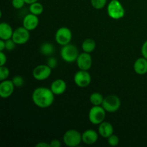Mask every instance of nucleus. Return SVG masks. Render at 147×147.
Wrapping results in <instances>:
<instances>
[{
	"label": "nucleus",
	"mask_w": 147,
	"mask_h": 147,
	"mask_svg": "<svg viewBox=\"0 0 147 147\" xmlns=\"http://www.w3.org/2000/svg\"><path fill=\"white\" fill-rule=\"evenodd\" d=\"M33 103L40 109H47L53 103L55 94L50 88L39 87L34 89L32 94Z\"/></svg>",
	"instance_id": "obj_1"
},
{
	"label": "nucleus",
	"mask_w": 147,
	"mask_h": 147,
	"mask_svg": "<svg viewBox=\"0 0 147 147\" xmlns=\"http://www.w3.org/2000/svg\"><path fill=\"white\" fill-rule=\"evenodd\" d=\"M78 49L74 45L67 44L63 46L60 50V56L65 62L68 63H74L79 55Z\"/></svg>",
	"instance_id": "obj_2"
},
{
	"label": "nucleus",
	"mask_w": 147,
	"mask_h": 147,
	"mask_svg": "<svg viewBox=\"0 0 147 147\" xmlns=\"http://www.w3.org/2000/svg\"><path fill=\"white\" fill-rule=\"evenodd\" d=\"M109 17L113 20H120L125 15V9L119 0H111L107 7Z\"/></svg>",
	"instance_id": "obj_3"
},
{
	"label": "nucleus",
	"mask_w": 147,
	"mask_h": 147,
	"mask_svg": "<svg viewBox=\"0 0 147 147\" xmlns=\"http://www.w3.org/2000/svg\"><path fill=\"white\" fill-rule=\"evenodd\" d=\"M63 142L69 147H76L80 145L82 141V134L77 130L70 129L64 134L63 137Z\"/></svg>",
	"instance_id": "obj_4"
},
{
	"label": "nucleus",
	"mask_w": 147,
	"mask_h": 147,
	"mask_svg": "<svg viewBox=\"0 0 147 147\" xmlns=\"http://www.w3.org/2000/svg\"><path fill=\"white\" fill-rule=\"evenodd\" d=\"M121 102L120 98L116 95H109L103 99L102 107L109 113H114L121 107Z\"/></svg>",
	"instance_id": "obj_5"
},
{
	"label": "nucleus",
	"mask_w": 147,
	"mask_h": 147,
	"mask_svg": "<svg viewBox=\"0 0 147 147\" xmlns=\"http://www.w3.org/2000/svg\"><path fill=\"white\" fill-rule=\"evenodd\" d=\"M106 110L102 107V106H93L89 111V121L93 124L99 125L104 121L106 118Z\"/></svg>",
	"instance_id": "obj_6"
},
{
	"label": "nucleus",
	"mask_w": 147,
	"mask_h": 147,
	"mask_svg": "<svg viewBox=\"0 0 147 147\" xmlns=\"http://www.w3.org/2000/svg\"><path fill=\"white\" fill-rule=\"evenodd\" d=\"M72 37H73V34H72L71 30L67 27H63L59 28L56 31L55 39L57 44L61 46H64L70 44Z\"/></svg>",
	"instance_id": "obj_7"
},
{
	"label": "nucleus",
	"mask_w": 147,
	"mask_h": 147,
	"mask_svg": "<svg viewBox=\"0 0 147 147\" xmlns=\"http://www.w3.org/2000/svg\"><path fill=\"white\" fill-rule=\"evenodd\" d=\"M52 70L47 65H39L36 66L32 71V76L35 80L42 81L50 76Z\"/></svg>",
	"instance_id": "obj_8"
},
{
	"label": "nucleus",
	"mask_w": 147,
	"mask_h": 147,
	"mask_svg": "<svg viewBox=\"0 0 147 147\" xmlns=\"http://www.w3.org/2000/svg\"><path fill=\"white\" fill-rule=\"evenodd\" d=\"M30 31L24 27H20L16 29L12 35V40L17 45H24L30 40Z\"/></svg>",
	"instance_id": "obj_9"
},
{
	"label": "nucleus",
	"mask_w": 147,
	"mask_h": 147,
	"mask_svg": "<svg viewBox=\"0 0 147 147\" xmlns=\"http://www.w3.org/2000/svg\"><path fill=\"white\" fill-rule=\"evenodd\" d=\"M74 82L78 87H88L91 83V76L88 70H80L75 74Z\"/></svg>",
	"instance_id": "obj_10"
},
{
	"label": "nucleus",
	"mask_w": 147,
	"mask_h": 147,
	"mask_svg": "<svg viewBox=\"0 0 147 147\" xmlns=\"http://www.w3.org/2000/svg\"><path fill=\"white\" fill-rule=\"evenodd\" d=\"M76 63L80 70H88L92 67L93 60H92V57L90 53L83 52V53L78 55Z\"/></svg>",
	"instance_id": "obj_11"
},
{
	"label": "nucleus",
	"mask_w": 147,
	"mask_h": 147,
	"mask_svg": "<svg viewBox=\"0 0 147 147\" xmlns=\"http://www.w3.org/2000/svg\"><path fill=\"white\" fill-rule=\"evenodd\" d=\"M14 85L12 80H5L0 83V97L7 98L12 95L14 90Z\"/></svg>",
	"instance_id": "obj_12"
},
{
	"label": "nucleus",
	"mask_w": 147,
	"mask_h": 147,
	"mask_svg": "<svg viewBox=\"0 0 147 147\" xmlns=\"http://www.w3.org/2000/svg\"><path fill=\"white\" fill-rule=\"evenodd\" d=\"M23 27H25L29 31L35 30L39 24V18L37 15L32 13L27 14L23 19Z\"/></svg>",
	"instance_id": "obj_13"
},
{
	"label": "nucleus",
	"mask_w": 147,
	"mask_h": 147,
	"mask_svg": "<svg viewBox=\"0 0 147 147\" xmlns=\"http://www.w3.org/2000/svg\"><path fill=\"white\" fill-rule=\"evenodd\" d=\"M98 139V133L93 129H88L82 134V141L86 144H93L97 142Z\"/></svg>",
	"instance_id": "obj_14"
},
{
	"label": "nucleus",
	"mask_w": 147,
	"mask_h": 147,
	"mask_svg": "<svg viewBox=\"0 0 147 147\" xmlns=\"http://www.w3.org/2000/svg\"><path fill=\"white\" fill-rule=\"evenodd\" d=\"M50 89L56 96H60L63 94L67 89V84L65 81L62 79H57L52 83Z\"/></svg>",
	"instance_id": "obj_15"
},
{
	"label": "nucleus",
	"mask_w": 147,
	"mask_h": 147,
	"mask_svg": "<svg viewBox=\"0 0 147 147\" xmlns=\"http://www.w3.org/2000/svg\"><path fill=\"white\" fill-rule=\"evenodd\" d=\"M134 70L135 73L140 76H143L147 73V59L145 57L138 58L134 64Z\"/></svg>",
	"instance_id": "obj_16"
},
{
	"label": "nucleus",
	"mask_w": 147,
	"mask_h": 147,
	"mask_svg": "<svg viewBox=\"0 0 147 147\" xmlns=\"http://www.w3.org/2000/svg\"><path fill=\"white\" fill-rule=\"evenodd\" d=\"M98 134L103 138L108 139L113 134V126L109 122L103 121L99 124Z\"/></svg>",
	"instance_id": "obj_17"
},
{
	"label": "nucleus",
	"mask_w": 147,
	"mask_h": 147,
	"mask_svg": "<svg viewBox=\"0 0 147 147\" xmlns=\"http://www.w3.org/2000/svg\"><path fill=\"white\" fill-rule=\"evenodd\" d=\"M13 33V29L9 24L6 22H1L0 24V38L1 40H9L12 37Z\"/></svg>",
	"instance_id": "obj_18"
},
{
	"label": "nucleus",
	"mask_w": 147,
	"mask_h": 147,
	"mask_svg": "<svg viewBox=\"0 0 147 147\" xmlns=\"http://www.w3.org/2000/svg\"><path fill=\"white\" fill-rule=\"evenodd\" d=\"M96 47V42L91 38H87L82 43V50L83 52L88 53H93Z\"/></svg>",
	"instance_id": "obj_19"
},
{
	"label": "nucleus",
	"mask_w": 147,
	"mask_h": 147,
	"mask_svg": "<svg viewBox=\"0 0 147 147\" xmlns=\"http://www.w3.org/2000/svg\"><path fill=\"white\" fill-rule=\"evenodd\" d=\"M40 51L43 55L50 56L55 53V47L52 43L44 42L40 46Z\"/></svg>",
	"instance_id": "obj_20"
},
{
	"label": "nucleus",
	"mask_w": 147,
	"mask_h": 147,
	"mask_svg": "<svg viewBox=\"0 0 147 147\" xmlns=\"http://www.w3.org/2000/svg\"><path fill=\"white\" fill-rule=\"evenodd\" d=\"M103 95L100 93H93L90 96V102L93 106H101L103 101Z\"/></svg>",
	"instance_id": "obj_21"
},
{
	"label": "nucleus",
	"mask_w": 147,
	"mask_h": 147,
	"mask_svg": "<svg viewBox=\"0 0 147 147\" xmlns=\"http://www.w3.org/2000/svg\"><path fill=\"white\" fill-rule=\"evenodd\" d=\"M43 8L42 4H40L39 2H34L33 4H31L30 6V13L33 14H35V15L39 16L40 14H42V13L43 12Z\"/></svg>",
	"instance_id": "obj_22"
},
{
	"label": "nucleus",
	"mask_w": 147,
	"mask_h": 147,
	"mask_svg": "<svg viewBox=\"0 0 147 147\" xmlns=\"http://www.w3.org/2000/svg\"><path fill=\"white\" fill-rule=\"evenodd\" d=\"M90 3L96 9H102L106 5L107 0H90Z\"/></svg>",
	"instance_id": "obj_23"
},
{
	"label": "nucleus",
	"mask_w": 147,
	"mask_h": 147,
	"mask_svg": "<svg viewBox=\"0 0 147 147\" xmlns=\"http://www.w3.org/2000/svg\"><path fill=\"white\" fill-rule=\"evenodd\" d=\"M9 76V70L5 66H0V80L3 81L8 78Z\"/></svg>",
	"instance_id": "obj_24"
},
{
	"label": "nucleus",
	"mask_w": 147,
	"mask_h": 147,
	"mask_svg": "<svg viewBox=\"0 0 147 147\" xmlns=\"http://www.w3.org/2000/svg\"><path fill=\"white\" fill-rule=\"evenodd\" d=\"M107 139L108 144L111 146H116L117 145H119V142H120L119 136L116 134H113L111 136H109Z\"/></svg>",
	"instance_id": "obj_25"
},
{
	"label": "nucleus",
	"mask_w": 147,
	"mask_h": 147,
	"mask_svg": "<svg viewBox=\"0 0 147 147\" xmlns=\"http://www.w3.org/2000/svg\"><path fill=\"white\" fill-rule=\"evenodd\" d=\"M12 82L13 83H14L15 87L20 88V87H22V86L24 85V78H23L22 76H16L12 78Z\"/></svg>",
	"instance_id": "obj_26"
},
{
	"label": "nucleus",
	"mask_w": 147,
	"mask_h": 147,
	"mask_svg": "<svg viewBox=\"0 0 147 147\" xmlns=\"http://www.w3.org/2000/svg\"><path fill=\"white\" fill-rule=\"evenodd\" d=\"M5 44H6V50L7 51H11V50H14L15 48L16 43L14 42V40H12V38L9 39V40H5Z\"/></svg>",
	"instance_id": "obj_27"
},
{
	"label": "nucleus",
	"mask_w": 147,
	"mask_h": 147,
	"mask_svg": "<svg viewBox=\"0 0 147 147\" xmlns=\"http://www.w3.org/2000/svg\"><path fill=\"white\" fill-rule=\"evenodd\" d=\"M24 4H26L24 0H12V1H11V4H12L13 7L17 9L22 8L24 7Z\"/></svg>",
	"instance_id": "obj_28"
},
{
	"label": "nucleus",
	"mask_w": 147,
	"mask_h": 147,
	"mask_svg": "<svg viewBox=\"0 0 147 147\" xmlns=\"http://www.w3.org/2000/svg\"><path fill=\"white\" fill-rule=\"evenodd\" d=\"M47 65L52 69H54L57 67V60L55 57H50L47 60Z\"/></svg>",
	"instance_id": "obj_29"
},
{
	"label": "nucleus",
	"mask_w": 147,
	"mask_h": 147,
	"mask_svg": "<svg viewBox=\"0 0 147 147\" xmlns=\"http://www.w3.org/2000/svg\"><path fill=\"white\" fill-rule=\"evenodd\" d=\"M7 63V56L3 51H0V66H4Z\"/></svg>",
	"instance_id": "obj_30"
},
{
	"label": "nucleus",
	"mask_w": 147,
	"mask_h": 147,
	"mask_svg": "<svg viewBox=\"0 0 147 147\" xmlns=\"http://www.w3.org/2000/svg\"><path fill=\"white\" fill-rule=\"evenodd\" d=\"M141 52H142V55L144 57L147 59V40L146 42H144V43L143 44L142 47V50H141Z\"/></svg>",
	"instance_id": "obj_31"
},
{
	"label": "nucleus",
	"mask_w": 147,
	"mask_h": 147,
	"mask_svg": "<svg viewBox=\"0 0 147 147\" xmlns=\"http://www.w3.org/2000/svg\"><path fill=\"white\" fill-rule=\"evenodd\" d=\"M50 147H60L61 146V142L58 139H53L50 143Z\"/></svg>",
	"instance_id": "obj_32"
},
{
	"label": "nucleus",
	"mask_w": 147,
	"mask_h": 147,
	"mask_svg": "<svg viewBox=\"0 0 147 147\" xmlns=\"http://www.w3.org/2000/svg\"><path fill=\"white\" fill-rule=\"evenodd\" d=\"M36 147H50V144H47L46 142H39L38 144H36Z\"/></svg>",
	"instance_id": "obj_33"
},
{
	"label": "nucleus",
	"mask_w": 147,
	"mask_h": 147,
	"mask_svg": "<svg viewBox=\"0 0 147 147\" xmlns=\"http://www.w3.org/2000/svg\"><path fill=\"white\" fill-rule=\"evenodd\" d=\"M4 49H6L5 40H0V51H4Z\"/></svg>",
	"instance_id": "obj_34"
},
{
	"label": "nucleus",
	"mask_w": 147,
	"mask_h": 147,
	"mask_svg": "<svg viewBox=\"0 0 147 147\" xmlns=\"http://www.w3.org/2000/svg\"><path fill=\"white\" fill-rule=\"evenodd\" d=\"M38 1V0H24V1H25L26 4H33V3L34 2H37V1Z\"/></svg>",
	"instance_id": "obj_35"
}]
</instances>
